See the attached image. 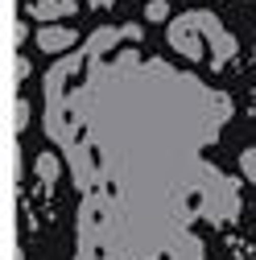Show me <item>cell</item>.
Masks as SVG:
<instances>
[{
    "label": "cell",
    "mask_w": 256,
    "mask_h": 260,
    "mask_svg": "<svg viewBox=\"0 0 256 260\" xmlns=\"http://www.w3.org/2000/svg\"><path fill=\"white\" fill-rule=\"evenodd\" d=\"M195 17V25H199V34L211 42V50H215V62H228L232 54H236V38L228 34V29L219 25V17L215 13H207V9H199V13H190Z\"/></svg>",
    "instance_id": "6da1fadb"
},
{
    "label": "cell",
    "mask_w": 256,
    "mask_h": 260,
    "mask_svg": "<svg viewBox=\"0 0 256 260\" xmlns=\"http://www.w3.org/2000/svg\"><path fill=\"white\" fill-rule=\"evenodd\" d=\"M170 46H174L182 58H203V34H199L195 17H178V21H170Z\"/></svg>",
    "instance_id": "7a4b0ae2"
},
{
    "label": "cell",
    "mask_w": 256,
    "mask_h": 260,
    "mask_svg": "<svg viewBox=\"0 0 256 260\" xmlns=\"http://www.w3.org/2000/svg\"><path fill=\"white\" fill-rule=\"evenodd\" d=\"M75 42H79V34L67 29V25H46L42 34H38V46H42L46 54H62V50H71Z\"/></svg>",
    "instance_id": "3957f363"
},
{
    "label": "cell",
    "mask_w": 256,
    "mask_h": 260,
    "mask_svg": "<svg viewBox=\"0 0 256 260\" xmlns=\"http://www.w3.org/2000/svg\"><path fill=\"white\" fill-rule=\"evenodd\" d=\"M75 0H34L29 5V17H38V21H58V17H75Z\"/></svg>",
    "instance_id": "277c9868"
},
{
    "label": "cell",
    "mask_w": 256,
    "mask_h": 260,
    "mask_svg": "<svg viewBox=\"0 0 256 260\" xmlns=\"http://www.w3.org/2000/svg\"><path fill=\"white\" fill-rule=\"evenodd\" d=\"M38 178H42V182H54V178H58V157H54V153H42V157H38Z\"/></svg>",
    "instance_id": "5b68a950"
},
{
    "label": "cell",
    "mask_w": 256,
    "mask_h": 260,
    "mask_svg": "<svg viewBox=\"0 0 256 260\" xmlns=\"http://www.w3.org/2000/svg\"><path fill=\"white\" fill-rule=\"evenodd\" d=\"M145 17H149V21H157V25H162V21L170 17V5H166V0H149V5H145Z\"/></svg>",
    "instance_id": "8992f818"
},
{
    "label": "cell",
    "mask_w": 256,
    "mask_h": 260,
    "mask_svg": "<svg viewBox=\"0 0 256 260\" xmlns=\"http://www.w3.org/2000/svg\"><path fill=\"white\" fill-rule=\"evenodd\" d=\"M240 170H244L248 182H256V149H244L240 153Z\"/></svg>",
    "instance_id": "52a82bcc"
},
{
    "label": "cell",
    "mask_w": 256,
    "mask_h": 260,
    "mask_svg": "<svg viewBox=\"0 0 256 260\" xmlns=\"http://www.w3.org/2000/svg\"><path fill=\"white\" fill-rule=\"evenodd\" d=\"M25 120H29V104H25V100H17V104H13V133H21Z\"/></svg>",
    "instance_id": "ba28073f"
},
{
    "label": "cell",
    "mask_w": 256,
    "mask_h": 260,
    "mask_svg": "<svg viewBox=\"0 0 256 260\" xmlns=\"http://www.w3.org/2000/svg\"><path fill=\"white\" fill-rule=\"evenodd\" d=\"M120 38H128V42H141V25H124V29H120Z\"/></svg>",
    "instance_id": "9c48e42d"
},
{
    "label": "cell",
    "mask_w": 256,
    "mask_h": 260,
    "mask_svg": "<svg viewBox=\"0 0 256 260\" xmlns=\"http://www.w3.org/2000/svg\"><path fill=\"white\" fill-rule=\"evenodd\" d=\"M91 5H95V9H112L116 0H91Z\"/></svg>",
    "instance_id": "30bf717a"
},
{
    "label": "cell",
    "mask_w": 256,
    "mask_h": 260,
    "mask_svg": "<svg viewBox=\"0 0 256 260\" xmlns=\"http://www.w3.org/2000/svg\"><path fill=\"white\" fill-rule=\"evenodd\" d=\"M252 58H256V50H252Z\"/></svg>",
    "instance_id": "8fae6325"
}]
</instances>
